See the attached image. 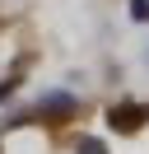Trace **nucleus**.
<instances>
[{
  "label": "nucleus",
  "mask_w": 149,
  "mask_h": 154,
  "mask_svg": "<svg viewBox=\"0 0 149 154\" xmlns=\"http://www.w3.org/2000/svg\"><path fill=\"white\" fill-rule=\"evenodd\" d=\"M140 122H144V117H140V107H130V103H121V107L107 112V126H112V131H135Z\"/></svg>",
  "instance_id": "f257e3e1"
},
{
  "label": "nucleus",
  "mask_w": 149,
  "mask_h": 154,
  "mask_svg": "<svg viewBox=\"0 0 149 154\" xmlns=\"http://www.w3.org/2000/svg\"><path fill=\"white\" fill-rule=\"evenodd\" d=\"M74 154H107V149H102V140H79Z\"/></svg>",
  "instance_id": "f03ea898"
}]
</instances>
